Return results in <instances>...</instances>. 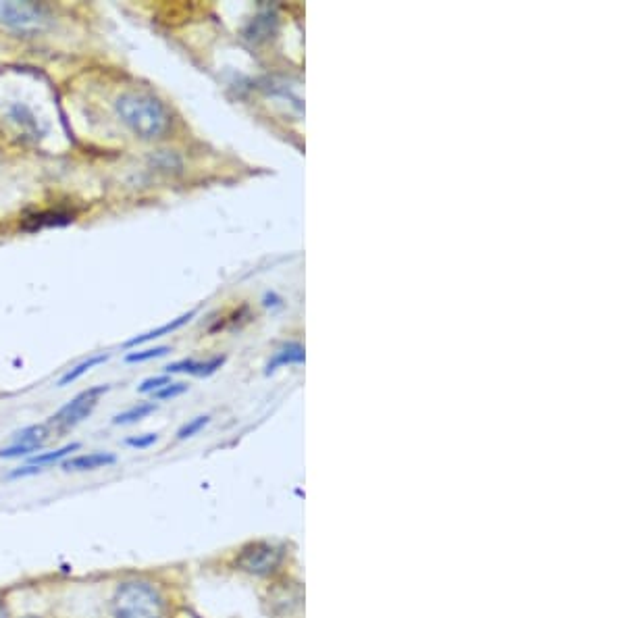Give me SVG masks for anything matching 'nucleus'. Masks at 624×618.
<instances>
[{"label": "nucleus", "instance_id": "nucleus-12", "mask_svg": "<svg viewBox=\"0 0 624 618\" xmlns=\"http://www.w3.org/2000/svg\"><path fill=\"white\" fill-rule=\"evenodd\" d=\"M73 221V215L69 213H63V211H44V213H38V215H32L25 219L21 223V229L23 231H30V234H34V231H40V229H48V227H65Z\"/></svg>", "mask_w": 624, "mask_h": 618}, {"label": "nucleus", "instance_id": "nucleus-13", "mask_svg": "<svg viewBox=\"0 0 624 618\" xmlns=\"http://www.w3.org/2000/svg\"><path fill=\"white\" fill-rule=\"evenodd\" d=\"M306 360V352H304V346L302 344H298V342H292V344H288V346H283V348H279L275 354H273V358L269 360V365H267V375H271L273 371H277L279 367H285V365H300V363H304Z\"/></svg>", "mask_w": 624, "mask_h": 618}, {"label": "nucleus", "instance_id": "nucleus-9", "mask_svg": "<svg viewBox=\"0 0 624 618\" xmlns=\"http://www.w3.org/2000/svg\"><path fill=\"white\" fill-rule=\"evenodd\" d=\"M225 365V356H215L208 360H194V358H184L177 360V363L165 367L167 373H186V375H196V377H208L217 373Z\"/></svg>", "mask_w": 624, "mask_h": 618}, {"label": "nucleus", "instance_id": "nucleus-1", "mask_svg": "<svg viewBox=\"0 0 624 618\" xmlns=\"http://www.w3.org/2000/svg\"><path fill=\"white\" fill-rule=\"evenodd\" d=\"M107 618H171V598L163 583L146 573L121 575L104 604Z\"/></svg>", "mask_w": 624, "mask_h": 618}, {"label": "nucleus", "instance_id": "nucleus-11", "mask_svg": "<svg viewBox=\"0 0 624 618\" xmlns=\"http://www.w3.org/2000/svg\"><path fill=\"white\" fill-rule=\"evenodd\" d=\"M194 317H196V311H190V313L181 315V317H177V319H173V321H169V323H165V325H161V327H156V329H152V331H148V333H142V336H136V338H132V340H127L123 346H125V348H134V346H142V344L152 342V340H159V338H163V336H171L173 331H177L179 327H184V325L190 323Z\"/></svg>", "mask_w": 624, "mask_h": 618}, {"label": "nucleus", "instance_id": "nucleus-20", "mask_svg": "<svg viewBox=\"0 0 624 618\" xmlns=\"http://www.w3.org/2000/svg\"><path fill=\"white\" fill-rule=\"evenodd\" d=\"M173 161L177 163V161H181V159L175 157V154L167 152V150H161L159 154H154V157H152V163H154V167L159 169V171H165V173L175 171V173H179V171H181V165H173Z\"/></svg>", "mask_w": 624, "mask_h": 618}, {"label": "nucleus", "instance_id": "nucleus-8", "mask_svg": "<svg viewBox=\"0 0 624 618\" xmlns=\"http://www.w3.org/2000/svg\"><path fill=\"white\" fill-rule=\"evenodd\" d=\"M117 454L113 452H88V454H75L61 462V469L65 473H92L100 469H109L117 465Z\"/></svg>", "mask_w": 624, "mask_h": 618}, {"label": "nucleus", "instance_id": "nucleus-7", "mask_svg": "<svg viewBox=\"0 0 624 618\" xmlns=\"http://www.w3.org/2000/svg\"><path fill=\"white\" fill-rule=\"evenodd\" d=\"M5 115L17 127V130L32 142H40L48 136L50 125L42 117H38V113L28 105V102H19V100L9 102Z\"/></svg>", "mask_w": 624, "mask_h": 618}, {"label": "nucleus", "instance_id": "nucleus-2", "mask_svg": "<svg viewBox=\"0 0 624 618\" xmlns=\"http://www.w3.org/2000/svg\"><path fill=\"white\" fill-rule=\"evenodd\" d=\"M115 113L134 136L146 142L163 140L173 125L165 102L144 92H125L115 100Z\"/></svg>", "mask_w": 624, "mask_h": 618}, {"label": "nucleus", "instance_id": "nucleus-22", "mask_svg": "<svg viewBox=\"0 0 624 618\" xmlns=\"http://www.w3.org/2000/svg\"><path fill=\"white\" fill-rule=\"evenodd\" d=\"M167 383H171V379L167 377V375H156V377H148V379H144L142 383H140V388H138V392L140 394H154V392H159L161 388H165Z\"/></svg>", "mask_w": 624, "mask_h": 618}, {"label": "nucleus", "instance_id": "nucleus-21", "mask_svg": "<svg viewBox=\"0 0 624 618\" xmlns=\"http://www.w3.org/2000/svg\"><path fill=\"white\" fill-rule=\"evenodd\" d=\"M156 442H159V433H142V435H132L125 440V446L136 448V450H148Z\"/></svg>", "mask_w": 624, "mask_h": 618}, {"label": "nucleus", "instance_id": "nucleus-17", "mask_svg": "<svg viewBox=\"0 0 624 618\" xmlns=\"http://www.w3.org/2000/svg\"><path fill=\"white\" fill-rule=\"evenodd\" d=\"M208 423H211V417L208 415H200V417H194V419H190L188 423H184L179 427V431H177V440L179 442H184V440H190V437H194V435H198Z\"/></svg>", "mask_w": 624, "mask_h": 618}, {"label": "nucleus", "instance_id": "nucleus-5", "mask_svg": "<svg viewBox=\"0 0 624 618\" xmlns=\"http://www.w3.org/2000/svg\"><path fill=\"white\" fill-rule=\"evenodd\" d=\"M50 13L40 3H0V25L17 34H38L48 28Z\"/></svg>", "mask_w": 624, "mask_h": 618}, {"label": "nucleus", "instance_id": "nucleus-19", "mask_svg": "<svg viewBox=\"0 0 624 618\" xmlns=\"http://www.w3.org/2000/svg\"><path fill=\"white\" fill-rule=\"evenodd\" d=\"M188 392V383H167L165 388H161L159 392H154L152 394V402L156 400V402H165V400H173V398H177V396H181V394H186Z\"/></svg>", "mask_w": 624, "mask_h": 618}, {"label": "nucleus", "instance_id": "nucleus-24", "mask_svg": "<svg viewBox=\"0 0 624 618\" xmlns=\"http://www.w3.org/2000/svg\"><path fill=\"white\" fill-rule=\"evenodd\" d=\"M15 618H44V616H40V614H34V612H30V614H21V616H15Z\"/></svg>", "mask_w": 624, "mask_h": 618}, {"label": "nucleus", "instance_id": "nucleus-23", "mask_svg": "<svg viewBox=\"0 0 624 618\" xmlns=\"http://www.w3.org/2000/svg\"><path fill=\"white\" fill-rule=\"evenodd\" d=\"M0 618H15L13 608H11V602H9V598L5 596V591H0Z\"/></svg>", "mask_w": 624, "mask_h": 618}, {"label": "nucleus", "instance_id": "nucleus-15", "mask_svg": "<svg viewBox=\"0 0 624 618\" xmlns=\"http://www.w3.org/2000/svg\"><path fill=\"white\" fill-rule=\"evenodd\" d=\"M156 402H138L134 406L125 408L123 412H119V415L113 417V425H134V423H140L144 419H148L152 412H156Z\"/></svg>", "mask_w": 624, "mask_h": 618}, {"label": "nucleus", "instance_id": "nucleus-6", "mask_svg": "<svg viewBox=\"0 0 624 618\" xmlns=\"http://www.w3.org/2000/svg\"><path fill=\"white\" fill-rule=\"evenodd\" d=\"M52 437V431L48 423L23 427L13 435V442L0 450V458L15 460V458H32L34 454L42 452L48 440Z\"/></svg>", "mask_w": 624, "mask_h": 618}, {"label": "nucleus", "instance_id": "nucleus-18", "mask_svg": "<svg viewBox=\"0 0 624 618\" xmlns=\"http://www.w3.org/2000/svg\"><path fill=\"white\" fill-rule=\"evenodd\" d=\"M171 348L169 346H156V348H148V350H138V352H129L125 356V363H146V360H152V358H161L165 354H169Z\"/></svg>", "mask_w": 624, "mask_h": 618}, {"label": "nucleus", "instance_id": "nucleus-14", "mask_svg": "<svg viewBox=\"0 0 624 618\" xmlns=\"http://www.w3.org/2000/svg\"><path fill=\"white\" fill-rule=\"evenodd\" d=\"M82 448L80 442H71V444H65L57 450H50V452H38L34 454L32 458H28V465H34V467H40V469H48L52 465H61V462L69 456H73V452H77Z\"/></svg>", "mask_w": 624, "mask_h": 618}, {"label": "nucleus", "instance_id": "nucleus-3", "mask_svg": "<svg viewBox=\"0 0 624 618\" xmlns=\"http://www.w3.org/2000/svg\"><path fill=\"white\" fill-rule=\"evenodd\" d=\"M285 562V548L271 539H252L240 546L231 558V569L236 573L267 579L281 571Z\"/></svg>", "mask_w": 624, "mask_h": 618}, {"label": "nucleus", "instance_id": "nucleus-4", "mask_svg": "<svg viewBox=\"0 0 624 618\" xmlns=\"http://www.w3.org/2000/svg\"><path fill=\"white\" fill-rule=\"evenodd\" d=\"M111 390V385H94V388H88L84 392L77 394L75 398H71L65 406H61L55 415H52L46 423L55 433H67L71 429H75L77 425H82L86 419L92 417V412L96 410L100 398Z\"/></svg>", "mask_w": 624, "mask_h": 618}, {"label": "nucleus", "instance_id": "nucleus-10", "mask_svg": "<svg viewBox=\"0 0 624 618\" xmlns=\"http://www.w3.org/2000/svg\"><path fill=\"white\" fill-rule=\"evenodd\" d=\"M277 32V15L271 13V11H265V13H258L244 30V38L254 42V44H260V42H267L269 38H273Z\"/></svg>", "mask_w": 624, "mask_h": 618}, {"label": "nucleus", "instance_id": "nucleus-16", "mask_svg": "<svg viewBox=\"0 0 624 618\" xmlns=\"http://www.w3.org/2000/svg\"><path fill=\"white\" fill-rule=\"evenodd\" d=\"M107 360H109V354H94V356H90L88 360H84V363H80V365H75L73 369H69V371L59 379V388H65V385H69V383L77 381L80 377H84L88 371H92L94 367H98V365H102V363H107Z\"/></svg>", "mask_w": 624, "mask_h": 618}]
</instances>
